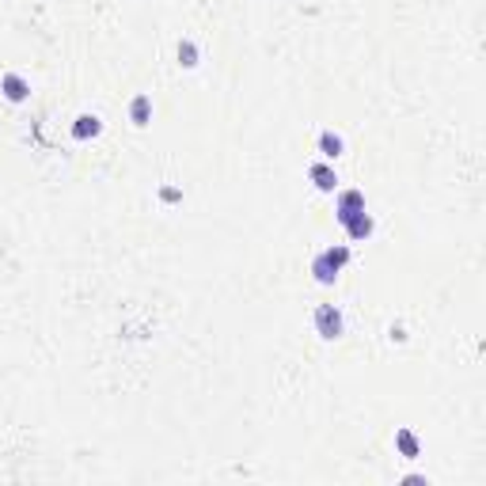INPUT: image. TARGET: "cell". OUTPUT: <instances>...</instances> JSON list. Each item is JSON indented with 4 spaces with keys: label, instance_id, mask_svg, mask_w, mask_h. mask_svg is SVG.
<instances>
[{
    "label": "cell",
    "instance_id": "cell-1",
    "mask_svg": "<svg viewBox=\"0 0 486 486\" xmlns=\"http://www.w3.org/2000/svg\"><path fill=\"white\" fill-rule=\"evenodd\" d=\"M350 262V251L346 247H327L323 255H315V262H312V274H315V281H323V285H330L338 278V270Z\"/></svg>",
    "mask_w": 486,
    "mask_h": 486
},
{
    "label": "cell",
    "instance_id": "cell-2",
    "mask_svg": "<svg viewBox=\"0 0 486 486\" xmlns=\"http://www.w3.org/2000/svg\"><path fill=\"white\" fill-rule=\"evenodd\" d=\"M315 330H319V338H338L342 335V312L335 304L315 308Z\"/></svg>",
    "mask_w": 486,
    "mask_h": 486
},
{
    "label": "cell",
    "instance_id": "cell-3",
    "mask_svg": "<svg viewBox=\"0 0 486 486\" xmlns=\"http://www.w3.org/2000/svg\"><path fill=\"white\" fill-rule=\"evenodd\" d=\"M0 92H4V99H12V103H23V99L31 95V87L19 72H4L0 76Z\"/></svg>",
    "mask_w": 486,
    "mask_h": 486
},
{
    "label": "cell",
    "instance_id": "cell-4",
    "mask_svg": "<svg viewBox=\"0 0 486 486\" xmlns=\"http://www.w3.org/2000/svg\"><path fill=\"white\" fill-rule=\"evenodd\" d=\"M361 209H364V194H361V190H346V194L338 198V209H335V213H338L342 225H346L353 213H361Z\"/></svg>",
    "mask_w": 486,
    "mask_h": 486
},
{
    "label": "cell",
    "instance_id": "cell-5",
    "mask_svg": "<svg viewBox=\"0 0 486 486\" xmlns=\"http://www.w3.org/2000/svg\"><path fill=\"white\" fill-rule=\"evenodd\" d=\"M308 175H312V183L319 186V190H327V194L338 186V175H335V168H327V163H312Z\"/></svg>",
    "mask_w": 486,
    "mask_h": 486
},
{
    "label": "cell",
    "instance_id": "cell-6",
    "mask_svg": "<svg viewBox=\"0 0 486 486\" xmlns=\"http://www.w3.org/2000/svg\"><path fill=\"white\" fill-rule=\"evenodd\" d=\"M99 129H103V122H99L95 114H80L72 126V137L76 141H87V137H99Z\"/></svg>",
    "mask_w": 486,
    "mask_h": 486
},
{
    "label": "cell",
    "instance_id": "cell-7",
    "mask_svg": "<svg viewBox=\"0 0 486 486\" xmlns=\"http://www.w3.org/2000/svg\"><path fill=\"white\" fill-rule=\"evenodd\" d=\"M346 232H350L353 239H369V236H372V217L364 213V209H361V213H353V217L346 220Z\"/></svg>",
    "mask_w": 486,
    "mask_h": 486
},
{
    "label": "cell",
    "instance_id": "cell-8",
    "mask_svg": "<svg viewBox=\"0 0 486 486\" xmlns=\"http://www.w3.org/2000/svg\"><path fill=\"white\" fill-rule=\"evenodd\" d=\"M129 118H134V126H148V118H152V99H148V95H137L134 103H129Z\"/></svg>",
    "mask_w": 486,
    "mask_h": 486
},
{
    "label": "cell",
    "instance_id": "cell-9",
    "mask_svg": "<svg viewBox=\"0 0 486 486\" xmlns=\"http://www.w3.org/2000/svg\"><path fill=\"white\" fill-rule=\"evenodd\" d=\"M319 152H323L327 160H338L342 156V137L330 134V129H327V134H319Z\"/></svg>",
    "mask_w": 486,
    "mask_h": 486
},
{
    "label": "cell",
    "instance_id": "cell-10",
    "mask_svg": "<svg viewBox=\"0 0 486 486\" xmlns=\"http://www.w3.org/2000/svg\"><path fill=\"white\" fill-rule=\"evenodd\" d=\"M395 445H399V452H403L406 460H414V456H418V441H414L411 429H399V433H395Z\"/></svg>",
    "mask_w": 486,
    "mask_h": 486
},
{
    "label": "cell",
    "instance_id": "cell-11",
    "mask_svg": "<svg viewBox=\"0 0 486 486\" xmlns=\"http://www.w3.org/2000/svg\"><path fill=\"white\" fill-rule=\"evenodd\" d=\"M179 61L186 65V69H194V65H198V46H194L190 38H186V42H179Z\"/></svg>",
    "mask_w": 486,
    "mask_h": 486
},
{
    "label": "cell",
    "instance_id": "cell-12",
    "mask_svg": "<svg viewBox=\"0 0 486 486\" xmlns=\"http://www.w3.org/2000/svg\"><path fill=\"white\" fill-rule=\"evenodd\" d=\"M160 194H163V202H179V190H175V186H163Z\"/></svg>",
    "mask_w": 486,
    "mask_h": 486
}]
</instances>
